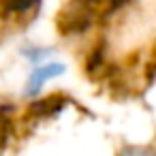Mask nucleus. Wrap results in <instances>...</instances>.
<instances>
[{
  "label": "nucleus",
  "instance_id": "1",
  "mask_svg": "<svg viewBox=\"0 0 156 156\" xmlns=\"http://www.w3.org/2000/svg\"><path fill=\"white\" fill-rule=\"evenodd\" d=\"M62 73H64V64H62V62H51V64L39 66V69L30 75V81H28V96H34V94L43 88V83H45L47 79H54V77H58V75H62Z\"/></svg>",
  "mask_w": 156,
  "mask_h": 156
},
{
  "label": "nucleus",
  "instance_id": "2",
  "mask_svg": "<svg viewBox=\"0 0 156 156\" xmlns=\"http://www.w3.org/2000/svg\"><path fill=\"white\" fill-rule=\"evenodd\" d=\"M9 2H11V9L13 11H26V9L32 7L34 0H9Z\"/></svg>",
  "mask_w": 156,
  "mask_h": 156
},
{
  "label": "nucleus",
  "instance_id": "3",
  "mask_svg": "<svg viewBox=\"0 0 156 156\" xmlns=\"http://www.w3.org/2000/svg\"><path fill=\"white\" fill-rule=\"evenodd\" d=\"M124 156H154V154H150V152H128Z\"/></svg>",
  "mask_w": 156,
  "mask_h": 156
}]
</instances>
